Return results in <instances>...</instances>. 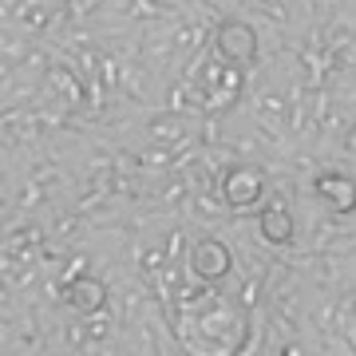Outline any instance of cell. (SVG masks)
<instances>
[{
	"instance_id": "5b68a950",
	"label": "cell",
	"mask_w": 356,
	"mask_h": 356,
	"mask_svg": "<svg viewBox=\"0 0 356 356\" xmlns=\"http://www.w3.org/2000/svg\"><path fill=\"white\" fill-rule=\"evenodd\" d=\"M261 234H266L269 242H289V234H293L289 210H281V206L266 210V218H261Z\"/></svg>"
},
{
	"instance_id": "7a4b0ae2",
	"label": "cell",
	"mask_w": 356,
	"mask_h": 356,
	"mask_svg": "<svg viewBox=\"0 0 356 356\" xmlns=\"http://www.w3.org/2000/svg\"><path fill=\"white\" fill-rule=\"evenodd\" d=\"M257 194H261V175L257 170L238 166V170L226 175V202L229 206H250V202H257Z\"/></svg>"
},
{
	"instance_id": "8992f818",
	"label": "cell",
	"mask_w": 356,
	"mask_h": 356,
	"mask_svg": "<svg viewBox=\"0 0 356 356\" xmlns=\"http://www.w3.org/2000/svg\"><path fill=\"white\" fill-rule=\"evenodd\" d=\"M99 301H103L99 281H79V289H76V305H79V309H95Z\"/></svg>"
},
{
	"instance_id": "3957f363",
	"label": "cell",
	"mask_w": 356,
	"mask_h": 356,
	"mask_svg": "<svg viewBox=\"0 0 356 356\" xmlns=\"http://www.w3.org/2000/svg\"><path fill=\"white\" fill-rule=\"evenodd\" d=\"M191 266H194V273H198L202 281H218V277H222V273L229 269V254H226V245H218V242H202L198 250H194Z\"/></svg>"
},
{
	"instance_id": "277c9868",
	"label": "cell",
	"mask_w": 356,
	"mask_h": 356,
	"mask_svg": "<svg viewBox=\"0 0 356 356\" xmlns=\"http://www.w3.org/2000/svg\"><path fill=\"white\" fill-rule=\"evenodd\" d=\"M321 194H325V198H329L337 210H344V206H353V202H356V186L348 182V178H337V175L321 178Z\"/></svg>"
},
{
	"instance_id": "6da1fadb",
	"label": "cell",
	"mask_w": 356,
	"mask_h": 356,
	"mask_svg": "<svg viewBox=\"0 0 356 356\" xmlns=\"http://www.w3.org/2000/svg\"><path fill=\"white\" fill-rule=\"evenodd\" d=\"M254 48H257V40L245 24H238V20L222 24V32H218V51L226 56L229 64H250L254 60Z\"/></svg>"
}]
</instances>
